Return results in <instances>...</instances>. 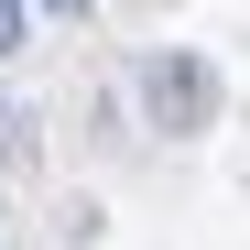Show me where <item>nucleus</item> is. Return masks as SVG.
<instances>
[{
    "instance_id": "f257e3e1",
    "label": "nucleus",
    "mask_w": 250,
    "mask_h": 250,
    "mask_svg": "<svg viewBox=\"0 0 250 250\" xmlns=\"http://www.w3.org/2000/svg\"><path fill=\"white\" fill-rule=\"evenodd\" d=\"M142 87H152V109H163V120H207V76H196V65H152Z\"/></svg>"
},
{
    "instance_id": "f03ea898",
    "label": "nucleus",
    "mask_w": 250,
    "mask_h": 250,
    "mask_svg": "<svg viewBox=\"0 0 250 250\" xmlns=\"http://www.w3.org/2000/svg\"><path fill=\"white\" fill-rule=\"evenodd\" d=\"M0 55H22V0H0Z\"/></svg>"
},
{
    "instance_id": "7ed1b4c3",
    "label": "nucleus",
    "mask_w": 250,
    "mask_h": 250,
    "mask_svg": "<svg viewBox=\"0 0 250 250\" xmlns=\"http://www.w3.org/2000/svg\"><path fill=\"white\" fill-rule=\"evenodd\" d=\"M44 11H87V0H44Z\"/></svg>"
}]
</instances>
